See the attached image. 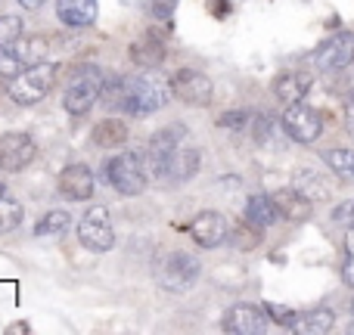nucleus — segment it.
<instances>
[{
	"label": "nucleus",
	"mask_w": 354,
	"mask_h": 335,
	"mask_svg": "<svg viewBox=\"0 0 354 335\" xmlns=\"http://www.w3.org/2000/svg\"><path fill=\"white\" fill-rule=\"evenodd\" d=\"M177 10V0H149V12L156 19H171Z\"/></svg>",
	"instance_id": "72a5a7b5"
},
{
	"label": "nucleus",
	"mask_w": 354,
	"mask_h": 335,
	"mask_svg": "<svg viewBox=\"0 0 354 335\" xmlns=\"http://www.w3.org/2000/svg\"><path fill=\"white\" fill-rule=\"evenodd\" d=\"M106 72L100 66H81L78 72L68 78L66 90H62V109L68 115H87L93 106L103 99Z\"/></svg>",
	"instance_id": "f03ea898"
},
{
	"label": "nucleus",
	"mask_w": 354,
	"mask_h": 335,
	"mask_svg": "<svg viewBox=\"0 0 354 335\" xmlns=\"http://www.w3.org/2000/svg\"><path fill=\"white\" fill-rule=\"evenodd\" d=\"M25 37V22L19 16H0V53Z\"/></svg>",
	"instance_id": "cd10ccee"
},
{
	"label": "nucleus",
	"mask_w": 354,
	"mask_h": 335,
	"mask_svg": "<svg viewBox=\"0 0 354 335\" xmlns=\"http://www.w3.org/2000/svg\"><path fill=\"white\" fill-rule=\"evenodd\" d=\"M199 149L193 146V143H183L180 149H177V159H174V171H171V183H183L189 180V177H196V171H199Z\"/></svg>",
	"instance_id": "b1692460"
},
{
	"label": "nucleus",
	"mask_w": 354,
	"mask_h": 335,
	"mask_svg": "<svg viewBox=\"0 0 354 335\" xmlns=\"http://www.w3.org/2000/svg\"><path fill=\"white\" fill-rule=\"evenodd\" d=\"M314 78L308 72H280L274 78V97L280 99L283 106H292V103H301L311 90Z\"/></svg>",
	"instance_id": "a211bd4d"
},
{
	"label": "nucleus",
	"mask_w": 354,
	"mask_h": 335,
	"mask_svg": "<svg viewBox=\"0 0 354 335\" xmlns=\"http://www.w3.org/2000/svg\"><path fill=\"white\" fill-rule=\"evenodd\" d=\"M274 128H277V122L270 115H255V122H252V131H255L258 143H268L270 137H274Z\"/></svg>",
	"instance_id": "473e14b6"
},
{
	"label": "nucleus",
	"mask_w": 354,
	"mask_h": 335,
	"mask_svg": "<svg viewBox=\"0 0 354 335\" xmlns=\"http://www.w3.org/2000/svg\"><path fill=\"white\" fill-rule=\"evenodd\" d=\"M22 218H25V208L12 195H0V233L16 230L22 224Z\"/></svg>",
	"instance_id": "a878e982"
},
{
	"label": "nucleus",
	"mask_w": 354,
	"mask_h": 335,
	"mask_svg": "<svg viewBox=\"0 0 354 335\" xmlns=\"http://www.w3.org/2000/svg\"><path fill=\"white\" fill-rule=\"evenodd\" d=\"M333 224L351 230L354 227V199H345V202H339V205L333 208Z\"/></svg>",
	"instance_id": "2f4dec72"
},
{
	"label": "nucleus",
	"mask_w": 354,
	"mask_h": 335,
	"mask_svg": "<svg viewBox=\"0 0 354 335\" xmlns=\"http://www.w3.org/2000/svg\"><path fill=\"white\" fill-rule=\"evenodd\" d=\"M56 81H59V66L44 59V62H37V66L25 68L19 78H12L6 93H10V99L16 106H37L53 93Z\"/></svg>",
	"instance_id": "7ed1b4c3"
},
{
	"label": "nucleus",
	"mask_w": 354,
	"mask_h": 335,
	"mask_svg": "<svg viewBox=\"0 0 354 335\" xmlns=\"http://www.w3.org/2000/svg\"><path fill=\"white\" fill-rule=\"evenodd\" d=\"M264 311H268V317L274 320L277 326H283V329H295V326H299V317H301V314H295L292 307L277 305V301H268V305H264Z\"/></svg>",
	"instance_id": "c756f323"
},
{
	"label": "nucleus",
	"mask_w": 354,
	"mask_h": 335,
	"mask_svg": "<svg viewBox=\"0 0 354 335\" xmlns=\"http://www.w3.org/2000/svg\"><path fill=\"white\" fill-rule=\"evenodd\" d=\"M189 236L202 249H218L230 239V220L221 211H199L189 224Z\"/></svg>",
	"instance_id": "ddd939ff"
},
{
	"label": "nucleus",
	"mask_w": 354,
	"mask_h": 335,
	"mask_svg": "<svg viewBox=\"0 0 354 335\" xmlns=\"http://www.w3.org/2000/svg\"><path fill=\"white\" fill-rule=\"evenodd\" d=\"M168 90L171 87L156 81L153 75H106L103 103L118 109L122 115L143 118L168 103Z\"/></svg>",
	"instance_id": "f257e3e1"
},
{
	"label": "nucleus",
	"mask_w": 354,
	"mask_h": 335,
	"mask_svg": "<svg viewBox=\"0 0 354 335\" xmlns=\"http://www.w3.org/2000/svg\"><path fill=\"white\" fill-rule=\"evenodd\" d=\"M354 62V31H339L314 50V66L320 72H342Z\"/></svg>",
	"instance_id": "9b49d317"
},
{
	"label": "nucleus",
	"mask_w": 354,
	"mask_h": 335,
	"mask_svg": "<svg viewBox=\"0 0 354 335\" xmlns=\"http://www.w3.org/2000/svg\"><path fill=\"white\" fill-rule=\"evenodd\" d=\"M342 280L348 283V286H354V255H348V261L342 264Z\"/></svg>",
	"instance_id": "c9c22d12"
},
{
	"label": "nucleus",
	"mask_w": 354,
	"mask_h": 335,
	"mask_svg": "<svg viewBox=\"0 0 354 335\" xmlns=\"http://www.w3.org/2000/svg\"><path fill=\"white\" fill-rule=\"evenodd\" d=\"M324 162L339 180L345 183H354V149H345V146H336V149H326L324 153Z\"/></svg>",
	"instance_id": "393cba45"
},
{
	"label": "nucleus",
	"mask_w": 354,
	"mask_h": 335,
	"mask_svg": "<svg viewBox=\"0 0 354 335\" xmlns=\"http://www.w3.org/2000/svg\"><path fill=\"white\" fill-rule=\"evenodd\" d=\"M37 155V146L28 134L22 131H10V134H0V171L6 174H16V171L28 168Z\"/></svg>",
	"instance_id": "f8f14e48"
},
{
	"label": "nucleus",
	"mask_w": 354,
	"mask_h": 335,
	"mask_svg": "<svg viewBox=\"0 0 354 335\" xmlns=\"http://www.w3.org/2000/svg\"><path fill=\"white\" fill-rule=\"evenodd\" d=\"M345 131L354 137V93L345 99Z\"/></svg>",
	"instance_id": "f704fd0d"
},
{
	"label": "nucleus",
	"mask_w": 354,
	"mask_h": 335,
	"mask_svg": "<svg viewBox=\"0 0 354 335\" xmlns=\"http://www.w3.org/2000/svg\"><path fill=\"white\" fill-rule=\"evenodd\" d=\"M187 143V131L180 124L174 128H165L147 143V153H143V165H147L149 180L159 183H171V171H174V159L177 149Z\"/></svg>",
	"instance_id": "20e7f679"
},
{
	"label": "nucleus",
	"mask_w": 354,
	"mask_h": 335,
	"mask_svg": "<svg viewBox=\"0 0 354 335\" xmlns=\"http://www.w3.org/2000/svg\"><path fill=\"white\" fill-rule=\"evenodd\" d=\"M345 245H348V255H354V227L348 230V242H345Z\"/></svg>",
	"instance_id": "58836bf2"
},
{
	"label": "nucleus",
	"mask_w": 354,
	"mask_h": 335,
	"mask_svg": "<svg viewBox=\"0 0 354 335\" xmlns=\"http://www.w3.org/2000/svg\"><path fill=\"white\" fill-rule=\"evenodd\" d=\"M19 6H22V10H41L44 3H47V0H16Z\"/></svg>",
	"instance_id": "4c0bfd02"
},
{
	"label": "nucleus",
	"mask_w": 354,
	"mask_h": 335,
	"mask_svg": "<svg viewBox=\"0 0 354 335\" xmlns=\"http://www.w3.org/2000/svg\"><path fill=\"white\" fill-rule=\"evenodd\" d=\"M68 211H62V208H53V211H47L41 218V224L35 227V233L37 236H59V233H66L68 230Z\"/></svg>",
	"instance_id": "bb28decb"
},
{
	"label": "nucleus",
	"mask_w": 354,
	"mask_h": 335,
	"mask_svg": "<svg viewBox=\"0 0 354 335\" xmlns=\"http://www.w3.org/2000/svg\"><path fill=\"white\" fill-rule=\"evenodd\" d=\"M249 112L245 109H230V112H224V115L218 118V128H224V131H243V128H249Z\"/></svg>",
	"instance_id": "7c9ffc66"
},
{
	"label": "nucleus",
	"mask_w": 354,
	"mask_h": 335,
	"mask_svg": "<svg viewBox=\"0 0 354 335\" xmlns=\"http://www.w3.org/2000/svg\"><path fill=\"white\" fill-rule=\"evenodd\" d=\"M245 220L255 224V227H261V230H268V227L280 224L283 214H280V208H277L274 195L258 193V195H249V202H245Z\"/></svg>",
	"instance_id": "6ab92c4d"
},
{
	"label": "nucleus",
	"mask_w": 354,
	"mask_h": 335,
	"mask_svg": "<svg viewBox=\"0 0 354 335\" xmlns=\"http://www.w3.org/2000/svg\"><path fill=\"white\" fill-rule=\"evenodd\" d=\"M230 242L236 245V249H255L258 242H261V227H255V224H249V220H245V224H239L236 230H230Z\"/></svg>",
	"instance_id": "c85d7f7f"
},
{
	"label": "nucleus",
	"mask_w": 354,
	"mask_h": 335,
	"mask_svg": "<svg viewBox=\"0 0 354 335\" xmlns=\"http://www.w3.org/2000/svg\"><path fill=\"white\" fill-rule=\"evenodd\" d=\"M91 140H93V146H100V149H118L128 143V124L118 122V118H106V122H100L97 128H93Z\"/></svg>",
	"instance_id": "4be33fe9"
},
{
	"label": "nucleus",
	"mask_w": 354,
	"mask_h": 335,
	"mask_svg": "<svg viewBox=\"0 0 354 335\" xmlns=\"http://www.w3.org/2000/svg\"><path fill=\"white\" fill-rule=\"evenodd\" d=\"M0 195H3V186H0Z\"/></svg>",
	"instance_id": "a19ab883"
},
{
	"label": "nucleus",
	"mask_w": 354,
	"mask_h": 335,
	"mask_svg": "<svg viewBox=\"0 0 354 335\" xmlns=\"http://www.w3.org/2000/svg\"><path fill=\"white\" fill-rule=\"evenodd\" d=\"M168 87H171V97L180 99L183 106H208L214 97L212 78L196 72V68H177L168 78Z\"/></svg>",
	"instance_id": "9d476101"
},
{
	"label": "nucleus",
	"mask_w": 354,
	"mask_h": 335,
	"mask_svg": "<svg viewBox=\"0 0 354 335\" xmlns=\"http://www.w3.org/2000/svg\"><path fill=\"white\" fill-rule=\"evenodd\" d=\"M208 10H212L214 16H227V12H230V3H227V0H212Z\"/></svg>",
	"instance_id": "e433bc0d"
},
{
	"label": "nucleus",
	"mask_w": 354,
	"mask_h": 335,
	"mask_svg": "<svg viewBox=\"0 0 354 335\" xmlns=\"http://www.w3.org/2000/svg\"><path fill=\"white\" fill-rule=\"evenodd\" d=\"M106 180L118 195H140L149 183V174L137 153H118L106 162Z\"/></svg>",
	"instance_id": "39448f33"
},
{
	"label": "nucleus",
	"mask_w": 354,
	"mask_h": 335,
	"mask_svg": "<svg viewBox=\"0 0 354 335\" xmlns=\"http://www.w3.org/2000/svg\"><path fill=\"white\" fill-rule=\"evenodd\" d=\"M47 37L35 35V37H22L19 44H12L10 50L0 53V78L12 81L25 72V68L37 66V62L47 59Z\"/></svg>",
	"instance_id": "423d86ee"
},
{
	"label": "nucleus",
	"mask_w": 354,
	"mask_h": 335,
	"mask_svg": "<svg viewBox=\"0 0 354 335\" xmlns=\"http://www.w3.org/2000/svg\"><path fill=\"white\" fill-rule=\"evenodd\" d=\"M97 0H56V16L66 28H91L97 22Z\"/></svg>",
	"instance_id": "f3484780"
},
{
	"label": "nucleus",
	"mask_w": 354,
	"mask_h": 335,
	"mask_svg": "<svg viewBox=\"0 0 354 335\" xmlns=\"http://www.w3.org/2000/svg\"><path fill=\"white\" fill-rule=\"evenodd\" d=\"M351 314H354V301H351Z\"/></svg>",
	"instance_id": "ea45409f"
},
{
	"label": "nucleus",
	"mask_w": 354,
	"mask_h": 335,
	"mask_svg": "<svg viewBox=\"0 0 354 335\" xmlns=\"http://www.w3.org/2000/svg\"><path fill=\"white\" fill-rule=\"evenodd\" d=\"M333 326H336V314H333L330 307H311L308 314H301V317H299V326H295V332L326 335V332H333Z\"/></svg>",
	"instance_id": "5701e85b"
},
{
	"label": "nucleus",
	"mask_w": 354,
	"mask_h": 335,
	"mask_svg": "<svg viewBox=\"0 0 354 335\" xmlns=\"http://www.w3.org/2000/svg\"><path fill=\"white\" fill-rule=\"evenodd\" d=\"M274 202L277 208H280L283 220H292V224H301V220L311 218V199L308 195H301L299 189H280V193H274Z\"/></svg>",
	"instance_id": "aec40b11"
},
{
	"label": "nucleus",
	"mask_w": 354,
	"mask_h": 335,
	"mask_svg": "<svg viewBox=\"0 0 354 335\" xmlns=\"http://www.w3.org/2000/svg\"><path fill=\"white\" fill-rule=\"evenodd\" d=\"M78 239L87 251H97V255L115 245V227H112L109 211L103 205H93L84 211V218L78 220Z\"/></svg>",
	"instance_id": "1a4fd4ad"
},
{
	"label": "nucleus",
	"mask_w": 354,
	"mask_h": 335,
	"mask_svg": "<svg viewBox=\"0 0 354 335\" xmlns=\"http://www.w3.org/2000/svg\"><path fill=\"white\" fill-rule=\"evenodd\" d=\"M59 193L68 202H87L97 193V177L87 165H66L59 174Z\"/></svg>",
	"instance_id": "2eb2a0df"
},
{
	"label": "nucleus",
	"mask_w": 354,
	"mask_h": 335,
	"mask_svg": "<svg viewBox=\"0 0 354 335\" xmlns=\"http://www.w3.org/2000/svg\"><path fill=\"white\" fill-rule=\"evenodd\" d=\"M280 124H283V131H286L289 140L301 143V146L317 143L320 134H324V115H320L317 109H311V106H305V99H301V103L286 106Z\"/></svg>",
	"instance_id": "6e6552de"
},
{
	"label": "nucleus",
	"mask_w": 354,
	"mask_h": 335,
	"mask_svg": "<svg viewBox=\"0 0 354 335\" xmlns=\"http://www.w3.org/2000/svg\"><path fill=\"white\" fill-rule=\"evenodd\" d=\"M268 311L264 307H255V305H233L230 311L224 314V323L221 329L230 332V335H261L268 332Z\"/></svg>",
	"instance_id": "4468645a"
},
{
	"label": "nucleus",
	"mask_w": 354,
	"mask_h": 335,
	"mask_svg": "<svg viewBox=\"0 0 354 335\" xmlns=\"http://www.w3.org/2000/svg\"><path fill=\"white\" fill-rule=\"evenodd\" d=\"M128 56H131V62H134V66H140V68H143V72L162 68V62H165V56H168L165 37L156 35V31H147V35H143L140 41L131 44Z\"/></svg>",
	"instance_id": "dca6fc26"
},
{
	"label": "nucleus",
	"mask_w": 354,
	"mask_h": 335,
	"mask_svg": "<svg viewBox=\"0 0 354 335\" xmlns=\"http://www.w3.org/2000/svg\"><path fill=\"white\" fill-rule=\"evenodd\" d=\"M156 280H159V286L165 289V292L183 295L196 286V280H199V261H196L193 255H187V251H171V255L159 264Z\"/></svg>",
	"instance_id": "0eeeda50"
},
{
	"label": "nucleus",
	"mask_w": 354,
	"mask_h": 335,
	"mask_svg": "<svg viewBox=\"0 0 354 335\" xmlns=\"http://www.w3.org/2000/svg\"><path fill=\"white\" fill-rule=\"evenodd\" d=\"M292 186L299 189L301 195H308L311 202H324V199H330V195H333L330 180H326L320 171H311V168H299V171H295Z\"/></svg>",
	"instance_id": "412c9836"
}]
</instances>
